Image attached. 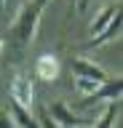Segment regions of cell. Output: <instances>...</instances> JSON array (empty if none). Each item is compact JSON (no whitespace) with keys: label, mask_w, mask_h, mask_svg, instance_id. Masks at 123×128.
I'll list each match as a JSON object with an SVG mask.
<instances>
[{"label":"cell","mask_w":123,"mask_h":128,"mask_svg":"<svg viewBox=\"0 0 123 128\" xmlns=\"http://www.w3.org/2000/svg\"><path fill=\"white\" fill-rule=\"evenodd\" d=\"M48 3L51 0H27L24 6L19 8L16 19H14V24H11V30H8L11 46L16 48V51H24L35 40L38 27H40V16H43V11L48 8Z\"/></svg>","instance_id":"obj_1"},{"label":"cell","mask_w":123,"mask_h":128,"mask_svg":"<svg viewBox=\"0 0 123 128\" xmlns=\"http://www.w3.org/2000/svg\"><path fill=\"white\" fill-rule=\"evenodd\" d=\"M46 112H48V118L54 120L59 128H83V126H91V123H94V118H80V115H75L64 102L48 104Z\"/></svg>","instance_id":"obj_2"},{"label":"cell","mask_w":123,"mask_h":128,"mask_svg":"<svg viewBox=\"0 0 123 128\" xmlns=\"http://www.w3.org/2000/svg\"><path fill=\"white\" fill-rule=\"evenodd\" d=\"M11 102L24 107V110H32L35 104V86H32V78L19 72L16 78L11 80Z\"/></svg>","instance_id":"obj_3"},{"label":"cell","mask_w":123,"mask_h":128,"mask_svg":"<svg viewBox=\"0 0 123 128\" xmlns=\"http://www.w3.org/2000/svg\"><path fill=\"white\" fill-rule=\"evenodd\" d=\"M70 70H72V78L96 80V83H104L107 80V72L102 70L96 62L86 59V56H72V59H70Z\"/></svg>","instance_id":"obj_4"},{"label":"cell","mask_w":123,"mask_h":128,"mask_svg":"<svg viewBox=\"0 0 123 128\" xmlns=\"http://www.w3.org/2000/svg\"><path fill=\"white\" fill-rule=\"evenodd\" d=\"M120 94H123V80L120 78H115V80L107 78L91 96L83 99L80 107H91V104H96V102H120Z\"/></svg>","instance_id":"obj_5"},{"label":"cell","mask_w":123,"mask_h":128,"mask_svg":"<svg viewBox=\"0 0 123 128\" xmlns=\"http://www.w3.org/2000/svg\"><path fill=\"white\" fill-rule=\"evenodd\" d=\"M62 72V64L54 54H40L38 62H35V78L43 80V83H54Z\"/></svg>","instance_id":"obj_6"},{"label":"cell","mask_w":123,"mask_h":128,"mask_svg":"<svg viewBox=\"0 0 123 128\" xmlns=\"http://www.w3.org/2000/svg\"><path fill=\"white\" fill-rule=\"evenodd\" d=\"M118 14H120V3H110V6H104L102 11H96L94 19H91V24H88V35H91V38H96V35L104 30Z\"/></svg>","instance_id":"obj_7"},{"label":"cell","mask_w":123,"mask_h":128,"mask_svg":"<svg viewBox=\"0 0 123 128\" xmlns=\"http://www.w3.org/2000/svg\"><path fill=\"white\" fill-rule=\"evenodd\" d=\"M118 38H120V14L115 16V19L107 24L102 32H99L96 38H88L86 46H88V48H102V46H107V43H115Z\"/></svg>","instance_id":"obj_8"},{"label":"cell","mask_w":123,"mask_h":128,"mask_svg":"<svg viewBox=\"0 0 123 128\" xmlns=\"http://www.w3.org/2000/svg\"><path fill=\"white\" fill-rule=\"evenodd\" d=\"M11 118L16 123V128H40V123L32 118V110H24V107H19V104H11Z\"/></svg>","instance_id":"obj_9"},{"label":"cell","mask_w":123,"mask_h":128,"mask_svg":"<svg viewBox=\"0 0 123 128\" xmlns=\"http://www.w3.org/2000/svg\"><path fill=\"white\" fill-rule=\"evenodd\" d=\"M115 120H118V102H107L104 112H102L99 118H94L91 128H112Z\"/></svg>","instance_id":"obj_10"},{"label":"cell","mask_w":123,"mask_h":128,"mask_svg":"<svg viewBox=\"0 0 123 128\" xmlns=\"http://www.w3.org/2000/svg\"><path fill=\"white\" fill-rule=\"evenodd\" d=\"M102 86V83H96V80H83V78H75V91L83 96H91L96 88Z\"/></svg>","instance_id":"obj_11"},{"label":"cell","mask_w":123,"mask_h":128,"mask_svg":"<svg viewBox=\"0 0 123 128\" xmlns=\"http://www.w3.org/2000/svg\"><path fill=\"white\" fill-rule=\"evenodd\" d=\"M0 128H16V123H14L8 110H0Z\"/></svg>","instance_id":"obj_12"},{"label":"cell","mask_w":123,"mask_h":128,"mask_svg":"<svg viewBox=\"0 0 123 128\" xmlns=\"http://www.w3.org/2000/svg\"><path fill=\"white\" fill-rule=\"evenodd\" d=\"M38 123H40V128H59L56 123H54V120L48 118V112H46V110L40 112V120H38Z\"/></svg>","instance_id":"obj_13"},{"label":"cell","mask_w":123,"mask_h":128,"mask_svg":"<svg viewBox=\"0 0 123 128\" xmlns=\"http://www.w3.org/2000/svg\"><path fill=\"white\" fill-rule=\"evenodd\" d=\"M0 51H3V40H0Z\"/></svg>","instance_id":"obj_14"},{"label":"cell","mask_w":123,"mask_h":128,"mask_svg":"<svg viewBox=\"0 0 123 128\" xmlns=\"http://www.w3.org/2000/svg\"><path fill=\"white\" fill-rule=\"evenodd\" d=\"M3 3H6V0H0V8H3Z\"/></svg>","instance_id":"obj_15"},{"label":"cell","mask_w":123,"mask_h":128,"mask_svg":"<svg viewBox=\"0 0 123 128\" xmlns=\"http://www.w3.org/2000/svg\"><path fill=\"white\" fill-rule=\"evenodd\" d=\"M83 128H91V126H83Z\"/></svg>","instance_id":"obj_16"}]
</instances>
